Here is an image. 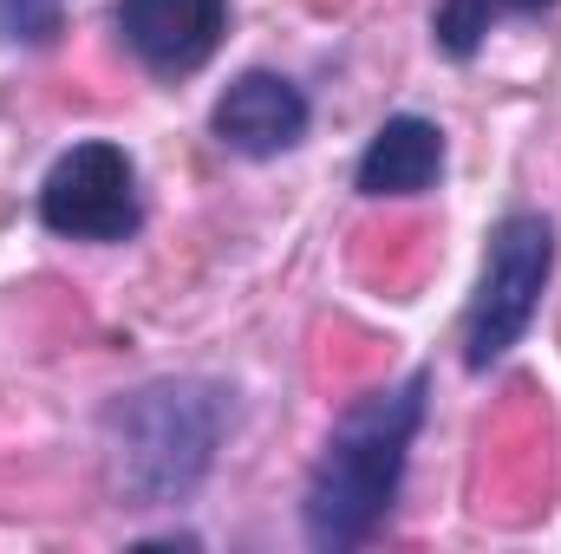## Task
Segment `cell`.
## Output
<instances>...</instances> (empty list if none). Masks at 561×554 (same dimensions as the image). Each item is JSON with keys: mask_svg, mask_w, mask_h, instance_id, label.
Here are the masks:
<instances>
[{"mask_svg": "<svg viewBox=\"0 0 561 554\" xmlns=\"http://www.w3.org/2000/svg\"><path fill=\"white\" fill-rule=\"evenodd\" d=\"M431 417V366H412L386 385H373L366 399H353L333 417L307 489H300V535L320 554L366 549L405 496L412 476V450Z\"/></svg>", "mask_w": 561, "mask_h": 554, "instance_id": "obj_1", "label": "cell"}, {"mask_svg": "<svg viewBox=\"0 0 561 554\" xmlns=\"http://www.w3.org/2000/svg\"><path fill=\"white\" fill-rule=\"evenodd\" d=\"M236 385L209 372H170L138 392H118L99 430H105V463L112 489L131 509H183L209 483L229 430H236Z\"/></svg>", "mask_w": 561, "mask_h": 554, "instance_id": "obj_2", "label": "cell"}, {"mask_svg": "<svg viewBox=\"0 0 561 554\" xmlns=\"http://www.w3.org/2000/svg\"><path fill=\"white\" fill-rule=\"evenodd\" d=\"M561 262V229L542 209H503L483 235V262H477V287L463 307V366L470 372H496L542 320V300L556 287Z\"/></svg>", "mask_w": 561, "mask_h": 554, "instance_id": "obj_3", "label": "cell"}, {"mask_svg": "<svg viewBox=\"0 0 561 554\" xmlns=\"http://www.w3.org/2000/svg\"><path fill=\"white\" fill-rule=\"evenodd\" d=\"M33 216L46 235L79 242V249H118L138 242L144 229V183H138V157L112 138H79L66 143L39 189H33Z\"/></svg>", "mask_w": 561, "mask_h": 554, "instance_id": "obj_4", "label": "cell"}, {"mask_svg": "<svg viewBox=\"0 0 561 554\" xmlns=\"http://www.w3.org/2000/svg\"><path fill=\"white\" fill-rule=\"evenodd\" d=\"M313 131V99L300 92V79H287L275 66H249L236 72L216 105H209V138L229 157H249V163H268L300 150Z\"/></svg>", "mask_w": 561, "mask_h": 554, "instance_id": "obj_5", "label": "cell"}, {"mask_svg": "<svg viewBox=\"0 0 561 554\" xmlns=\"http://www.w3.org/2000/svg\"><path fill=\"white\" fill-rule=\"evenodd\" d=\"M112 33L150 79H190L222 53L229 0H112Z\"/></svg>", "mask_w": 561, "mask_h": 554, "instance_id": "obj_6", "label": "cell"}, {"mask_svg": "<svg viewBox=\"0 0 561 554\" xmlns=\"http://www.w3.org/2000/svg\"><path fill=\"white\" fill-rule=\"evenodd\" d=\"M444 157H450V143H444V125L437 118H424V112H392L366 150H359V163H353V189L366 196V203H412V196H431L437 183H444Z\"/></svg>", "mask_w": 561, "mask_h": 554, "instance_id": "obj_7", "label": "cell"}, {"mask_svg": "<svg viewBox=\"0 0 561 554\" xmlns=\"http://www.w3.org/2000/svg\"><path fill=\"white\" fill-rule=\"evenodd\" d=\"M561 0H437L431 7V46L457 66H470L483 53V39L503 26V20H542L556 13Z\"/></svg>", "mask_w": 561, "mask_h": 554, "instance_id": "obj_8", "label": "cell"}, {"mask_svg": "<svg viewBox=\"0 0 561 554\" xmlns=\"http://www.w3.org/2000/svg\"><path fill=\"white\" fill-rule=\"evenodd\" d=\"M66 33V0H0V53H46Z\"/></svg>", "mask_w": 561, "mask_h": 554, "instance_id": "obj_9", "label": "cell"}]
</instances>
